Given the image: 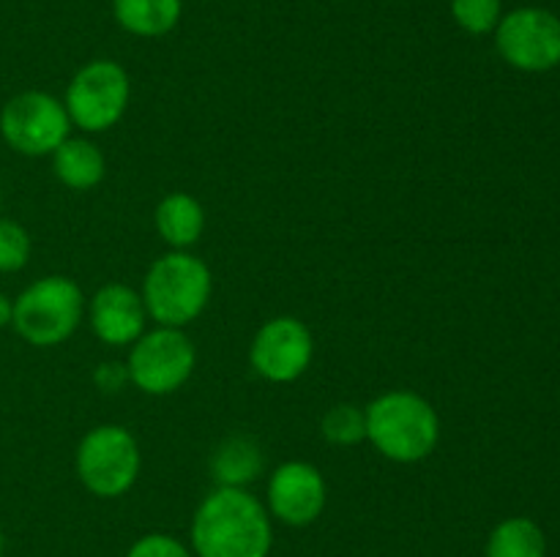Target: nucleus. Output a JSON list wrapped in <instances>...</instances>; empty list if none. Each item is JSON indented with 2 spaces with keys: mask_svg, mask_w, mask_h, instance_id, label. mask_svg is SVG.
I'll list each match as a JSON object with an SVG mask.
<instances>
[{
  "mask_svg": "<svg viewBox=\"0 0 560 557\" xmlns=\"http://www.w3.org/2000/svg\"><path fill=\"white\" fill-rule=\"evenodd\" d=\"M11 311H14V300L5 293H0V331H3L5 325H11Z\"/></svg>",
  "mask_w": 560,
  "mask_h": 557,
  "instance_id": "23",
  "label": "nucleus"
},
{
  "mask_svg": "<svg viewBox=\"0 0 560 557\" xmlns=\"http://www.w3.org/2000/svg\"><path fill=\"white\" fill-rule=\"evenodd\" d=\"M91 328L98 342L126 347L145 333L148 311L142 295L126 284H104L91 298Z\"/></svg>",
  "mask_w": 560,
  "mask_h": 557,
  "instance_id": "12",
  "label": "nucleus"
},
{
  "mask_svg": "<svg viewBox=\"0 0 560 557\" xmlns=\"http://www.w3.org/2000/svg\"><path fill=\"white\" fill-rule=\"evenodd\" d=\"M131 98L129 74L115 60H91L71 76L63 107L71 126L82 131H107L126 115Z\"/></svg>",
  "mask_w": 560,
  "mask_h": 557,
  "instance_id": "6",
  "label": "nucleus"
},
{
  "mask_svg": "<svg viewBox=\"0 0 560 557\" xmlns=\"http://www.w3.org/2000/svg\"><path fill=\"white\" fill-rule=\"evenodd\" d=\"M52 169L55 178L63 186L74 191H88L102 183L107 162L96 142L85 140V137H69L60 142V147H55Z\"/></svg>",
  "mask_w": 560,
  "mask_h": 557,
  "instance_id": "14",
  "label": "nucleus"
},
{
  "mask_svg": "<svg viewBox=\"0 0 560 557\" xmlns=\"http://www.w3.org/2000/svg\"><path fill=\"white\" fill-rule=\"evenodd\" d=\"M320 431L334 446H355V442L366 440L364 410L355 404H337L323 415Z\"/></svg>",
  "mask_w": 560,
  "mask_h": 557,
  "instance_id": "18",
  "label": "nucleus"
},
{
  "mask_svg": "<svg viewBox=\"0 0 560 557\" xmlns=\"http://www.w3.org/2000/svg\"><path fill=\"white\" fill-rule=\"evenodd\" d=\"M85 298L69 276H44L14 300L11 325L33 347L63 344L77 331Z\"/></svg>",
  "mask_w": 560,
  "mask_h": 557,
  "instance_id": "4",
  "label": "nucleus"
},
{
  "mask_svg": "<svg viewBox=\"0 0 560 557\" xmlns=\"http://www.w3.org/2000/svg\"><path fill=\"white\" fill-rule=\"evenodd\" d=\"M315 339L299 317H273L262 322L249 347V364L262 380L293 382L310 369Z\"/></svg>",
  "mask_w": 560,
  "mask_h": 557,
  "instance_id": "10",
  "label": "nucleus"
},
{
  "mask_svg": "<svg viewBox=\"0 0 560 557\" xmlns=\"http://www.w3.org/2000/svg\"><path fill=\"white\" fill-rule=\"evenodd\" d=\"M366 440L397 464L424 462L441 440V418L421 393L386 391L364 410Z\"/></svg>",
  "mask_w": 560,
  "mask_h": 557,
  "instance_id": "2",
  "label": "nucleus"
},
{
  "mask_svg": "<svg viewBox=\"0 0 560 557\" xmlns=\"http://www.w3.org/2000/svg\"><path fill=\"white\" fill-rule=\"evenodd\" d=\"M31 260V235L22 224L0 218V273L22 271Z\"/></svg>",
  "mask_w": 560,
  "mask_h": 557,
  "instance_id": "20",
  "label": "nucleus"
},
{
  "mask_svg": "<svg viewBox=\"0 0 560 557\" xmlns=\"http://www.w3.org/2000/svg\"><path fill=\"white\" fill-rule=\"evenodd\" d=\"M74 467L91 495L113 500L135 486L142 467L140 446L126 426H96L77 446Z\"/></svg>",
  "mask_w": 560,
  "mask_h": 557,
  "instance_id": "5",
  "label": "nucleus"
},
{
  "mask_svg": "<svg viewBox=\"0 0 560 557\" xmlns=\"http://www.w3.org/2000/svg\"><path fill=\"white\" fill-rule=\"evenodd\" d=\"M0 134L22 156H52L71 137V118L52 93L25 91L0 109Z\"/></svg>",
  "mask_w": 560,
  "mask_h": 557,
  "instance_id": "8",
  "label": "nucleus"
},
{
  "mask_svg": "<svg viewBox=\"0 0 560 557\" xmlns=\"http://www.w3.org/2000/svg\"><path fill=\"white\" fill-rule=\"evenodd\" d=\"M153 222H156V233L162 235L164 244L173 246L175 251H186L200 240L202 229H206V211H202L200 200H195L191 194L173 191L156 205Z\"/></svg>",
  "mask_w": 560,
  "mask_h": 557,
  "instance_id": "13",
  "label": "nucleus"
},
{
  "mask_svg": "<svg viewBox=\"0 0 560 557\" xmlns=\"http://www.w3.org/2000/svg\"><path fill=\"white\" fill-rule=\"evenodd\" d=\"M271 544V513L238 486H217L191 519L197 557H268Z\"/></svg>",
  "mask_w": 560,
  "mask_h": 557,
  "instance_id": "1",
  "label": "nucleus"
},
{
  "mask_svg": "<svg viewBox=\"0 0 560 557\" xmlns=\"http://www.w3.org/2000/svg\"><path fill=\"white\" fill-rule=\"evenodd\" d=\"M126 557H191L189 546L167 533H148L131 544Z\"/></svg>",
  "mask_w": 560,
  "mask_h": 557,
  "instance_id": "21",
  "label": "nucleus"
},
{
  "mask_svg": "<svg viewBox=\"0 0 560 557\" xmlns=\"http://www.w3.org/2000/svg\"><path fill=\"white\" fill-rule=\"evenodd\" d=\"M487 557H547V538L534 519H503L490 533Z\"/></svg>",
  "mask_w": 560,
  "mask_h": 557,
  "instance_id": "17",
  "label": "nucleus"
},
{
  "mask_svg": "<svg viewBox=\"0 0 560 557\" xmlns=\"http://www.w3.org/2000/svg\"><path fill=\"white\" fill-rule=\"evenodd\" d=\"M452 16L470 36L495 33L503 16L501 0H452Z\"/></svg>",
  "mask_w": 560,
  "mask_h": 557,
  "instance_id": "19",
  "label": "nucleus"
},
{
  "mask_svg": "<svg viewBox=\"0 0 560 557\" xmlns=\"http://www.w3.org/2000/svg\"><path fill=\"white\" fill-rule=\"evenodd\" d=\"M495 47L512 69L541 74L560 66V16L536 5H523L501 16Z\"/></svg>",
  "mask_w": 560,
  "mask_h": 557,
  "instance_id": "9",
  "label": "nucleus"
},
{
  "mask_svg": "<svg viewBox=\"0 0 560 557\" xmlns=\"http://www.w3.org/2000/svg\"><path fill=\"white\" fill-rule=\"evenodd\" d=\"M197 349L184 328L159 325L131 344L126 375L148 396H167L191 377Z\"/></svg>",
  "mask_w": 560,
  "mask_h": 557,
  "instance_id": "7",
  "label": "nucleus"
},
{
  "mask_svg": "<svg viewBox=\"0 0 560 557\" xmlns=\"http://www.w3.org/2000/svg\"><path fill=\"white\" fill-rule=\"evenodd\" d=\"M260 470V446L252 437L244 435L228 437L211 459V475L217 478L219 486H238V489H246V484L255 481Z\"/></svg>",
  "mask_w": 560,
  "mask_h": 557,
  "instance_id": "16",
  "label": "nucleus"
},
{
  "mask_svg": "<svg viewBox=\"0 0 560 557\" xmlns=\"http://www.w3.org/2000/svg\"><path fill=\"white\" fill-rule=\"evenodd\" d=\"M211 289V268L200 257L189 251H170L148 268L140 295L153 322L186 328L206 311Z\"/></svg>",
  "mask_w": 560,
  "mask_h": 557,
  "instance_id": "3",
  "label": "nucleus"
},
{
  "mask_svg": "<svg viewBox=\"0 0 560 557\" xmlns=\"http://www.w3.org/2000/svg\"><path fill=\"white\" fill-rule=\"evenodd\" d=\"M3 552H5V535L3 530H0V557H3Z\"/></svg>",
  "mask_w": 560,
  "mask_h": 557,
  "instance_id": "24",
  "label": "nucleus"
},
{
  "mask_svg": "<svg viewBox=\"0 0 560 557\" xmlns=\"http://www.w3.org/2000/svg\"><path fill=\"white\" fill-rule=\"evenodd\" d=\"M115 22L140 38H159L175 31L184 14L180 0H113Z\"/></svg>",
  "mask_w": 560,
  "mask_h": 557,
  "instance_id": "15",
  "label": "nucleus"
},
{
  "mask_svg": "<svg viewBox=\"0 0 560 557\" xmlns=\"http://www.w3.org/2000/svg\"><path fill=\"white\" fill-rule=\"evenodd\" d=\"M126 377L129 375H126V369L120 364H104L102 369L96 371V382L102 388H107V391H115V388H118Z\"/></svg>",
  "mask_w": 560,
  "mask_h": 557,
  "instance_id": "22",
  "label": "nucleus"
},
{
  "mask_svg": "<svg viewBox=\"0 0 560 557\" xmlns=\"http://www.w3.org/2000/svg\"><path fill=\"white\" fill-rule=\"evenodd\" d=\"M328 486L310 462H284L268 478V511L290 528H306L323 513Z\"/></svg>",
  "mask_w": 560,
  "mask_h": 557,
  "instance_id": "11",
  "label": "nucleus"
}]
</instances>
